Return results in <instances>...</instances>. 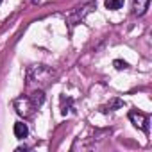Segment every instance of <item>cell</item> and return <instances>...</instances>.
Segmentation results:
<instances>
[{
    "instance_id": "obj_12",
    "label": "cell",
    "mask_w": 152,
    "mask_h": 152,
    "mask_svg": "<svg viewBox=\"0 0 152 152\" xmlns=\"http://www.w3.org/2000/svg\"><path fill=\"white\" fill-rule=\"evenodd\" d=\"M0 4H2V0H0Z\"/></svg>"
},
{
    "instance_id": "obj_8",
    "label": "cell",
    "mask_w": 152,
    "mask_h": 152,
    "mask_svg": "<svg viewBox=\"0 0 152 152\" xmlns=\"http://www.w3.org/2000/svg\"><path fill=\"white\" fill-rule=\"evenodd\" d=\"M120 107H124V100H122V99H111L106 106L100 107V111H102V113H109V111H116V109H120Z\"/></svg>"
},
{
    "instance_id": "obj_5",
    "label": "cell",
    "mask_w": 152,
    "mask_h": 152,
    "mask_svg": "<svg viewBox=\"0 0 152 152\" xmlns=\"http://www.w3.org/2000/svg\"><path fill=\"white\" fill-rule=\"evenodd\" d=\"M150 6V0H132V13L136 16H143Z\"/></svg>"
},
{
    "instance_id": "obj_1",
    "label": "cell",
    "mask_w": 152,
    "mask_h": 152,
    "mask_svg": "<svg viewBox=\"0 0 152 152\" xmlns=\"http://www.w3.org/2000/svg\"><path fill=\"white\" fill-rule=\"evenodd\" d=\"M54 77V72L47 66H31L27 72V84L34 86V88H43L50 83V79Z\"/></svg>"
},
{
    "instance_id": "obj_2",
    "label": "cell",
    "mask_w": 152,
    "mask_h": 152,
    "mask_svg": "<svg viewBox=\"0 0 152 152\" xmlns=\"http://www.w3.org/2000/svg\"><path fill=\"white\" fill-rule=\"evenodd\" d=\"M15 109H16V113H18L20 116H23V120L32 118L34 113L38 111V107L32 104V100L29 99V95H22V97H18V99L15 100Z\"/></svg>"
},
{
    "instance_id": "obj_3",
    "label": "cell",
    "mask_w": 152,
    "mask_h": 152,
    "mask_svg": "<svg viewBox=\"0 0 152 152\" xmlns=\"http://www.w3.org/2000/svg\"><path fill=\"white\" fill-rule=\"evenodd\" d=\"M91 9H95V2H88V4H84V6H81V7L72 9V13L66 16L68 23H70V25H77V23H81V22L91 13Z\"/></svg>"
},
{
    "instance_id": "obj_6",
    "label": "cell",
    "mask_w": 152,
    "mask_h": 152,
    "mask_svg": "<svg viewBox=\"0 0 152 152\" xmlns=\"http://www.w3.org/2000/svg\"><path fill=\"white\" fill-rule=\"evenodd\" d=\"M29 99H31V100H32V104L39 109V107L43 106V102H45V93H43V90H41V88H36V90L29 95Z\"/></svg>"
},
{
    "instance_id": "obj_4",
    "label": "cell",
    "mask_w": 152,
    "mask_h": 152,
    "mask_svg": "<svg viewBox=\"0 0 152 152\" xmlns=\"http://www.w3.org/2000/svg\"><path fill=\"white\" fill-rule=\"evenodd\" d=\"M129 120L132 122L134 127H138L140 131H143L145 134H148V124H150V118L147 113L140 111V109H131L129 111Z\"/></svg>"
},
{
    "instance_id": "obj_7",
    "label": "cell",
    "mask_w": 152,
    "mask_h": 152,
    "mask_svg": "<svg viewBox=\"0 0 152 152\" xmlns=\"http://www.w3.org/2000/svg\"><path fill=\"white\" fill-rule=\"evenodd\" d=\"M13 132H15V136H16L18 140H23V138L29 136V127H27V124H23V122H16L15 127H13Z\"/></svg>"
},
{
    "instance_id": "obj_10",
    "label": "cell",
    "mask_w": 152,
    "mask_h": 152,
    "mask_svg": "<svg viewBox=\"0 0 152 152\" xmlns=\"http://www.w3.org/2000/svg\"><path fill=\"white\" fill-rule=\"evenodd\" d=\"M104 6H106V9H109V11H118V9L124 7V0H106Z\"/></svg>"
},
{
    "instance_id": "obj_9",
    "label": "cell",
    "mask_w": 152,
    "mask_h": 152,
    "mask_svg": "<svg viewBox=\"0 0 152 152\" xmlns=\"http://www.w3.org/2000/svg\"><path fill=\"white\" fill-rule=\"evenodd\" d=\"M72 106H73V99H70V97H61V115L63 116H66L70 111H72Z\"/></svg>"
},
{
    "instance_id": "obj_11",
    "label": "cell",
    "mask_w": 152,
    "mask_h": 152,
    "mask_svg": "<svg viewBox=\"0 0 152 152\" xmlns=\"http://www.w3.org/2000/svg\"><path fill=\"white\" fill-rule=\"evenodd\" d=\"M113 66H115L116 70H127V68H129V64H127L125 61H122V59H115V61H113Z\"/></svg>"
}]
</instances>
